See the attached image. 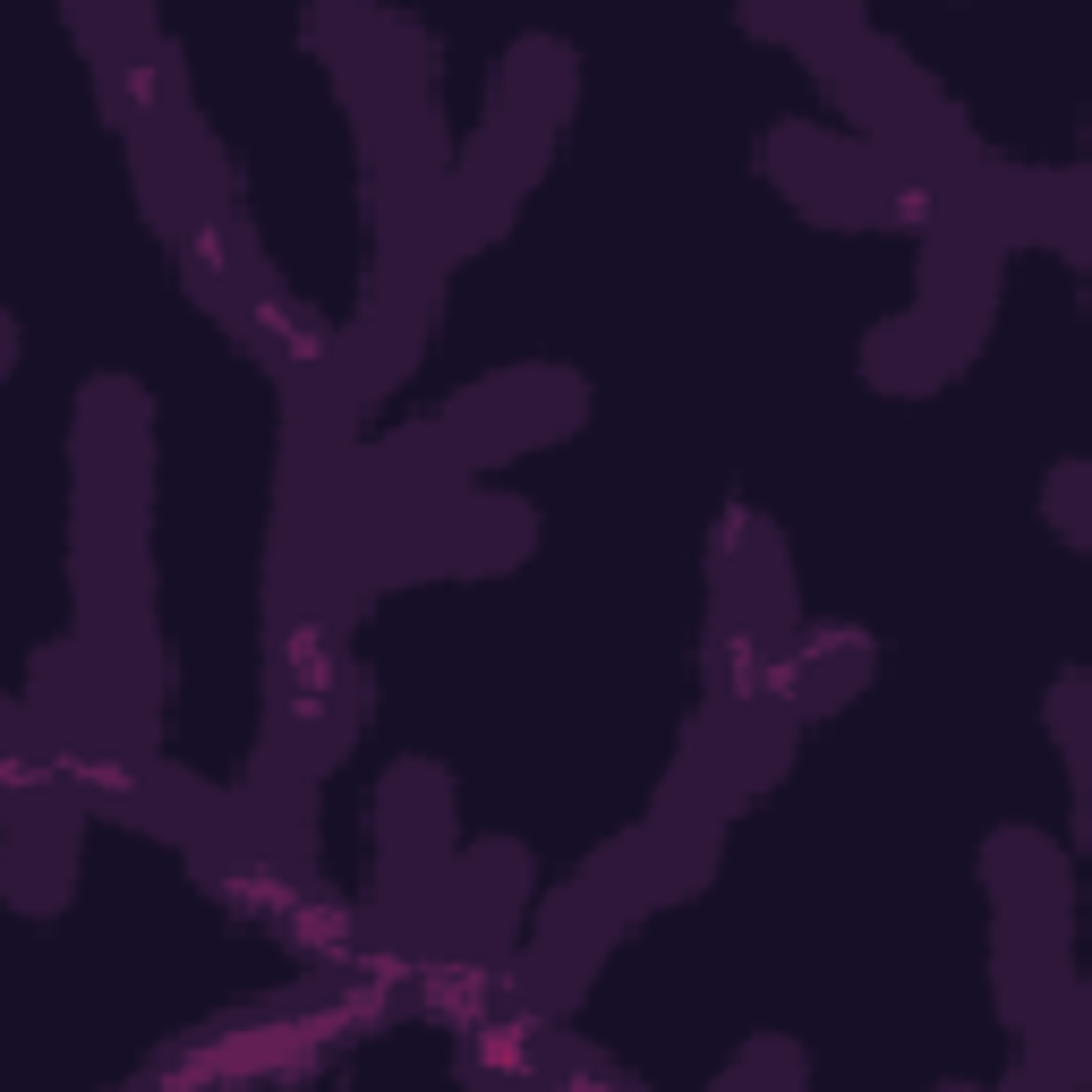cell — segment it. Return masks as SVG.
<instances>
[{"label":"cell","mask_w":1092,"mask_h":1092,"mask_svg":"<svg viewBox=\"0 0 1092 1092\" xmlns=\"http://www.w3.org/2000/svg\"><path fill=\"white\" fill-rule=\"evenodd\" d=\"M163 990H172V982H137V973H129V999H154V1007H163ZM180 1016H188V1007H180ZM196 1025H214V1016H196ZM222 1032H248V1025H222Z\"/></svg>","instance_id":"1"}]
</instances>
